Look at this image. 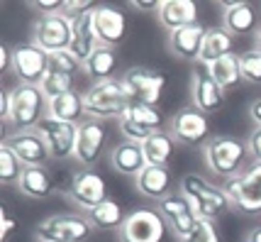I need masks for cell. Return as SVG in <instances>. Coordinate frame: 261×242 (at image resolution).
I'll return each instance as SVG.
<instances>
[{
  "label": "cell",
  "instance_id": "obj_46",
  "mask_svg": "<svg viewBox=\"0 0 261 242\" xmlns=\"http://www.w3.org/2000/svg\"><path fill=\"white\" fill-rule=\"evenodd\" d=\"M247 242H261V225L251 228L249 235H247Z\"/></svg>",
  "mask_w": 261,
  "mask_h": 242
},
{
  "label": "cell",
  "instance_id": "obj_45",
  "mask_svg": "<svg viewBox=\"0 0 261 242\" xmlns=\"http://www.w3.org/2000/svg\"><path fill=\"white\" fill-rule=\"evenodd\" d=\"M0 115H3V123H8V117H10V95H8V91L0 95Z\"/></svg>",
  "mask_w": 261,
  "mask_h": 242
},
{
  "label": "cell",
  "instance_id": "obj_39",
  "mask_svg": "<svg viewBox=\"0 0 261 242\" xmlns=\"http://www.w3.org/2000/svg\"><path fill=\"white\" fill-rule=\"evenodd\" d=\"M27 5L39 12V17H44V15H59V12L64 10V0H32Z\"/></svg>",
  "mask_w": 261,
  "mask_h": 242
},
{
  "label": "cell",
  "instance_id": "obj_18",
  "mask_svg": "<svg viewBox=\"0 0 261 242\" xmlns=\"http://www.w3.org/2000/svg\"><path fill=\"white\" fill-rule=\"evenodd\" d=\"M225 93L220 88L210 71L200 66L191 74V101H193V108H198L200 113L210 115V113H217L222 105H225Z\"/></svg>",
  "mask_w": 261,
  "mask_h": 242
},
{
  "label": "cell",
  "instance_id": "obj_9",
  "mask_svg": "<svg viewBox=\"0 0 261 242\" xmlns=\"http://www.w3.org/2000/svg\"><path fill=\"white\" fill-rule=\"evenodd\" d=\"M71 39H73V22L59 15H44L37 17L32 25V44H37L42 52L49 57L59 54V52H68L71 49Z\"/></svg>",
  "mask_w": 261,
  "mask_h": 242
},
{
  "label": "cell",
  "instance_id": "obj_43",
  "mask_svg": "<svg viewBox=\"0 0 261 242\" xmlns=\"http://www.w3.org/2000/svg\"><path fill=\"white\" fill-rule=\"evenodd\" d=\"M249 117H251V123H254V127H261V98L249 103Z\"/></svg>",
  "mask_w": 261,
  "mask_h": 242
},
{
  "label": "cell",
  "instance_id": "obj_12",
  "mask_svg": "<svg viewBox=\"0 0 261 242\" xmlns=\"http://www.w3.org/2000/svg\"><path fill=\"white\" fill-rule=\"evenodd\" d=\"M64 193H66V198L73 206L81 208V210H86V213H91L95 206H100L102 201L110 198L108 196L105 179H102L100 174L91 172V169L73 174V176H71V184H68V188Z\"/></svg>",
  "mask_w": 261,
  "mask_h": 242
},
{
  "label": "cell",
  "instance_id": "obj_40",
  "mask_svg": "<svg viewBox=\"0 0 261 242\" xmlns=\"http://www.w3.org/2000/svg\"><path fill=\"white\" fill-rule=\"evenodd\" d=\"M15 230H17V220L10 215L8 208H0V240L5 242Z\"/></svg>",
  "mask_w": 261,
  "mask_h": 242
},
{
  "label": "cell",
  "instance_id": "obj_14",
  "mask_svg": "<svg viewBox=\"0 0 261 242\" xmlns=\"http://www.w3.org/2000/svg\"><path fill=\"white\" fill-rule=\"evenodd\" d=\"M12 74L17 76L20 83H30V86H39L42 79L49 71V54L42 52L37 44L27 42V44H17L12 49Z\"/></svg>",
  "mask_w": 261,
  "mask_h": 242
},
{
  "label": "cell",
  "instance_id": "obj_2",
  "mask_svg": "<svg viewBox=\"0 0 261 242\" xmlns=\"http://www.w3.org/2000/svg\"><path fill=\"white\" fill-rule=\"evenodd\" d=\"M10 95V117L5 125H10V132H24V130H37L39 123L49 115V98L39 86L30 83H17Z\"/></svg>",
  "mask_w": 261,
  "mask_h": 242
},
{
  "label": "cell",
  "instance_id": "obj_7",
  "mask_svg": "<svg viewBox=\"0 0 261 242\" xmlns=\"http://www.w3.org/2000/svg\"><path fill=\"white\" fill-rule=\"evenodd\" d=\"M169 135L181 147H203L210 139V117L193 105H186L171 115Z\"/></svg>",
  "mask_w": 261,
  "mask_h": 242
},
{
  "label": "cell",
  "instance_id": "obj_1",
  "mask_svg": "<svg viewBox=\"0 0 261 242\" xmlns=\"http://www.w3.org/2000/svg\"><path fill=\"white\" fill-rule=\"evenodd\" d=\"M178 193L191 203V208L200 220H213L215 223L234 208L229 196L225 193V188L207 181L200 174H186L181 179V184H178Z\"/></svg>",
  "mask_w": 261,
  "mask_h": 242
},
{
  "label": "cell",
  "instance_id": "obj_23",
  "mask_svg": "<svg viewBox=\"0 0 261 242\" xmlns=\"http://www.w3.org/2000/svg\"><path fill=\"white\" fill-rule=\"evenodd\" d=\"M234 46H237V37H232L225 27H210V30L205 32L203 49H200L198 61L207 69V66L217 64L220 59L232 57V54H234Z\"/></svg>",
  "mask_w": 261,
  "mask_h": 242
},
{
  "label": "cell",
  "instance_id": "obj_16",
  "mask_svg": "<svg viewBox=\"0 0 261 242\" xmlns=\"http://www.w3.org/2000/svg\"><path fill=\"white\" fill-rule=\"evenodd\" d=\"M105 144H108V130L102 125V120H83L79 125V139H76V154L73 159L83 164L86 169L98 164L105 152Z\"/></svg>",
  "mask_w": 261,
  "mask_h": 242
},
{
  "label": "cell",
  "instance_id": "obj_29",
  "mask_svg": "<svg viewBox=\"0 0 261 242\" xmlns=\"http://www.w3.org/2000/svg\"><path fill=\"white\" fill-rule=\"evenodd\" d=\"M49 115L57 117V120H64V123H71V125H81L83 120H88L83 93L71 91L49 101Z\"/></svg>",
  "mask_w": 261,
  "mask_h": 242
},
{
  "label": "cell",
  "instance_id": "obj_8",
  "mask_svg": "<svg viewBox=\"0 0 261 242\" xmlns=\"http://www.w3.org/2000/svg\"><path fill=\"white\" fill-rule=\"evenodd\" d=\"M222 188L234 208L249 213V215L261 213V164H251L242 174L225 179Z\"/></svg>",
  "mask_w": 261,
  "mask_h": 242
},
{
  "label": "cell",
  "instance_id": "obj_38",
  "mask_svg": "<svg viewBox=\"0 0 261 242\" xmlns=\"http://www.w3.org/2000/svg\"><path fill=\"white\" fill-rule=\"evenodd\" d=\"M95 8H98V5L91 3V0H64V10H61V15L73 22V20H79L81 15L95 10Z\"/></svg>",
  "mask_w": 261,
  "mask_h": 242
},
{
  "label": "cell",
  "instance_id": "obj_20",
  "mask_svg": "<svg viewBox=\"0 0 261 242\" xmlns=\"http://www.w3.org/2000/svg\"><path fill=\"white\" fill-rule=\"evenodd\" d=\"M93 27L98 42L102 46H117L120 42H125L127 35V20L122 10H117L115 5H98L93 10Z\"/></svg>",
  "mask_w": 261,
  "mask_h": 242
},
{
  "label": "cell",
  "instance_id": "obj_30",
  "mask_svg": "<svg viewBox=\"0 0 261 242\" xmlns=\"http://www.w3.org/2000/svg\"><path fill=\"white\" fill-rule=\"evenodd\" d=\"M144 150V157H147V164H154V166H169L171 159L176 157V139L169 135V130L164 132H154L151 137L142 144Z\"/></svg>",
  "mask_w": 261,
  "mask_h": 242
},
{
  "label": "cell",
  "instance_id": "obj_10",
  "mask_svg": "<svg viewBox=\"0 0 261 242\" xmlns=\"http://www.w3.org/2000/svg\"><path fill=\"white\" fill-rule=\"evenodd\" d=\"M122 86L127 91V98L129 101H137V103H147V105H156L164 98V91H166V74H159V71L151 69H142V66H132L127 69L122 76Z\"/></svg>",
  "mask_w": 261,
  "mask_h": 242
},
{
  "label": "cell",
  "instance_id": "obj_28",
  "mask_svg": "<svg viewBox=\"0 0 261 242\" xmlns=\"http://www.w3.org/2000/svg\"><path fill=\"white\" fill-rule=\"evenodd\" d=\"M17 191L32 201H44L54 193V179L46 172V166H24L17 181Z\"/></svg>",
  "mask_w": 261,
  "mask_h": 242
},
{
  "label": "cell",
  "instance_id": "obj_44",
  "mask_svg": "<svg viewBox=\"0 0 261 242\" xmlns=\"http://www.w3.org/2000/svg\"><path fill=\"white\" fill-rule=\"evenodd\" d=\"M8 66H12V49L0 44V71H8Z\"/></svg>",
  "mask_w": 261,
  "mask_h": 242
},
{
  "label": "cell",
  "instance_id": "obj_19",
  "mask_svg": "<svg viewBox=\"0 0 261 242\" xmlns=\"http://www.w3.org/2000/svg\"><path fill=\"white\" fill-rule=\"evenodd\" d=\"M222 27H225L232 37L256 35L261 27V15L247 0L225 3V5H222Z\"/></svg>",
  "mask_w": 261,
  "mask_h": 242
},
{
  "label": "cell",
  "instance_id": "obj_15",
  "mask_svg": "<svg viewBox=\"0 0 261 242\" xmlns=\"http://www.w3.org/2000/svg\"><path fill=\"white\" fill-rule=\"evenodd\" d=\"M159 213H161V218H164V223H166V228L171 230V235L176 237V242L186 240V237L195 230L198 220H200L195 215V210L191 208V203H188L178 191L161 201Z\"/></svg>",
  "mask_w": 261,
  "mask_h": 242
},
{
  "label": "cell",
  "instance_id": "obj_32",
  "mask_svg": "<svg viewBox=\"0 0 261 242\" xmlns=\"http://www.w3.org/2000/svg\"><path fill=\"white\" fill-rule=\"evenodd\" d=\"M210 76L220 83L222 91H232L242 83V69H239V54H232V57L220 59L217 64L207 66Z\"/></svg>",
  "mask_w": 261,
  "mask_h": 242
},
{
  "label": "cell",
  "instance_id": "obj_13",
  "mask_svg": "<svg viewBox=\"0 0 261 242\" xmlns=\"http://www.w3.org/2000/svg\"><path fill=\"white\" fill-rule=\"evenodd\" d=\"M42 137L46 142V150H49V157L57 161L71 159L76 154V139H79V125H71V123H64V120H57V117L46 115L39 127Z\"/></svg>",
  "mask_w": 261,
  "mask_h": 242
},
{
  "label": "cell",
  "instance_id": "obj_24",
  "mask_svg": "<svg viewBox=\"0 0 261 242\" xmlns=\"http://www.w3.org/2000/svg\"><path fill=\"white\" fill-rule=\"evenodd\" d=\"M205 32L207 30L200 22L191 25V27H183V30H176V32H169L171 54H176L178 59H186V61H198L200 49H203Z\"/></svg>",
  "mask_w": 261,
  "mask_h": 242
},
{
  "label": "cell",
  "instance_id": "obj_25",
  "mask_svg": "<svg viewBox=\"0 0 261 242\" xmlns=\"http://www.w3.org/2000/svg\"><path fill=\"white\" fill-rule=\"evenodd\" d=\"M110 166H113L117 174L137 176V174L147 166V157H144L142 144L129 142V139H122L120 144H115L113 152H110Z\"/></svg>",
  "mask_w": 261,
  "mask_h": 242
},
{
  "label": "cell",
  "instance_id": "obj_11",
  "mask_svg": "<svg viewBox=\"0 0 261 242\" xmlns=\"http://www.w3.org/2000/svg\"><path fill=\"white\" fill-rule=\"evenodd\" d=\"M166 230L169 228L159 210L137 208L132 213H127V220L117 230V235H120V242H161Z\"/></svg>",
  "mask_w": 261,
  "mask_h": 242
},
{
  "label": "cell",
  "instance_id": "obj_33",
  "mask_svg": "<svg viewBox=\"0 0 261 242\" xmlns=\"http://www.w3.org/2000/svg\"><path fill=\"white\" fill-rule=\"evenodd\" d=\"M39 88L44 91V95L49 101H54V98L64 95V93L76 91V76H68V74H61L57 69H49L46 76L42 79V83H39Z\"/></svg>",
  "mask_w": 261,
  "mask_h": 242
},
{
  "label": "cell",
  "instance_id": "obj_41",
  "mask_svg": "<svg viewBox=\"0 0 261 242\" xmlns=\"http://www.w3.org/2000/svg\"><path fill=\"white\" fill-rule=\"evenodd\" d=\"M247 150H249V157L254 159V164H261V127H254L249 132Z\"/></svg>",
  "mask_w": 261,
  "mask_h": 242
},
{
  "label": "cell",
  "instance_id": "obj_21",
  "mask_svg": "<svg viewBox=\"0 0 261 242\" xmlns=\"http://www.w3.org/2000/svg\"><path fill=\"white\" fill-rule=\"evenodd\" d=\"M171 169L169 166H154V164H147L142 172L135 176V188L149 201H156L161 203L166 196H171Z\"/></svg>",
  "mask_w": 261,
  "mask_h": 242
},
{
  "label": "cell",
  "instance_id": "obj_37",
  "mask_svg": "<svg viewBox=\"0 0 261 242\" xmlns=\"http://www.w3.org/2000/svg\"><path fill=\"white\" fill-rule=\"evenodd\" d=\"M178 242H222V237H220L217 225L213 220H198L195 230L186 240H178Z\"/></svg>",
  "mask_w": 261,
  "mask_h": 242
},
{
  "label": "cell",
  "instance_id": "obj_17",
  "mask_svg": "<svg viewBox=\"0 0 261 242\" xmlns=\"http://www.w3.org/2000/svg\"><path fill=\"white\" fill-rule=\"evenodd\" d=\"M3 144H8L15 157L22 161V166H44L49 157L46 142L39 130H24V132H10L3 139Z\"/></svg>",
  "mask_w": 261,
  "mask_h": 242
},
{
  "label": "cell",
  "instance_id": "obj_42",
  "mask_svg": "<svg viewBox=\"0 0 261 242\" xmlns=\"http://www.w3.org/2000/svg\"><path fill=\"white\" fill-rule=\"evenodd\" d=\"M129 8H135V10H139V12H149V10L159 12L161 3H154V0H129Z\"/></svg>",
  "mask_w": 261,
  "mask_h": 242
},
{
  "label": "cell",
  "instance_id": "obj_34",
  "mask_svg": "<svg viewBox=\"0 0 261 242\" xmlns=\"http://www.w3.org/2000/svg\"><path fill=\"white\" fill-rule=\"evenodd\" d=\"M22 172L24 166L22 161L15 157V152L8 144H0V181H3V186H17Z\"/></svg>",
  "mask_w": 261,
  "mask_h": 242
},
{
  "label": "cell",
  "instance_id": "obj_3",
  "mask_svg": "<svg viewBox=\"0 0 261 242\" xmlns=\"http://www.w3.org/2000/svg\"><path fill=\"white\" fill-rule=\"evenodd\" d=\"M247 142H242L234 135H213L203 144V161L207 172L220 176L222 181L242 174L247 161Z\"/></svg>",
  "mask_w": 261,
  "mask_h": 242
},
{
  "label": "cell",
  "instance_id": "obj_26",
  "mask_svg": "<svg viewBox=\"0 0 261 242\" xmlns=\"http://www.w3.org/2000/svg\"><path fill=\"white\" fill-rule=\"evenodd\" d=\"M117 69H120V59H117V52H115L113 46L100 44L91 57L83 61V74H86L88 79H93V83L117 79V76H115Z\"/></svg>",
  "mask_w": 261,
  "mask_h": 242
},
{
  "label": "cell",
  "instance_id": "obj_22",
  "mask_svg": "<svg viewBox=\"0 0 261 242\" xmlns=\"http://www.w3.org/2000/svg\"><path fill=\"white\" fill-rule=\"evenodd\" d=\"M156 15H159V22L169 32H176V30H183V27L198 25L200 8L193 0H161V8Z\"/></svg>",
  "mask_w": 261,
  "mask_h": 242
},
{
  "label": "cell",
  "instance_id": "obj_5",
  "mask_svg": "<svg viewBox=\"0 0 261 242\" xmlns=\"http://www.w3.org/2000/svg\"><path fill=\"white\" fill-rule=\"evenodd\" d=\"M93 223L81 213H54L44 218L34 235L39 242H86L93 235Z\"/></svg>",
  "mask_w": 261,
  "mask_h": 242
},
{
  "label": "cell",
  "instance_id": "obj_27",
  "mask_svg": "<svg viewBox=\"0 0 261 242\" xmlns=\"http://www.w3.org/2000/svg\"><path fill=\"white\" fill-rule=\"evenodd\" d=\"M98 46H100V42H98V35H95V27H93V10H91L86 15H81L79 20H73V39H71V49L68 52L83 64Z\"/></svg>",
  "mask_w": 261,
  "mask_h": 242
},
{
  "label": "cell",
  "instance_id": "obj_4",
  "mask_svg": "<svg viewBox=\"0 0 261 242\" xmlns=\"http://www.w3.org/2000/svg\"><path fill=\"white\" fill-rule=\"evenodd\" d=\"M83 101H86V113L93 120H120L125 115L127 105L132 103L120 79L98 81L88 86L83 91Z\"/></svg>",
  "mask_w": 261,
  "mask_h": 242
},
{
  "label": "cell",
  "instance_id": "obj_6",
  "mask_svg": "<svg viewBox=\"0 0 261 242\" xmlns=\"http://www.w3.org/2000/svg\"><path fill=\"white\" fill-rule=\"evenodd\" d=\"M117 123H120L122 137L129 139V142H137V144H144L154 132L164 130V117H161L159 108L147 103H137V101L127 105L125 115Z\"/></svg>",
  "mask_w": 261,
  "mask_h": 242
},
{
  "label": "cell",
  "instance_id": "obj_35",
  "mask_svg": "<svg viewBox=\"0 0 261 242\" xmlns=\"http://www.w3.org/2000/svg\"><path fill=\"white\" fill-rule=\"evenodd\" d=\"M239 69H242V81L261 86V52L256 46L239 54Z\"/></svg>",
  "mask_w": 261,
  "mask_h": 242
},
{
  "label": "cell",
  "instance_id": "obj_47",
  "mask_svg": "<svg viewBox=\"0 0 261 242\" xmlns=\"http://www.w3.org/2000/svg\"><path fill=\"white\" fill-rule=\"evenodd\" d=\"M256 49L261 52V27H259V32H256Z\"/></svg>",
  "mask_w": 261,
  "mask_h": 242
},
{
  "label": "cell",
  "instance_id": "obj_36",
  "mask_svg": "<svg viewBox=\"0 0 261 242\" xmlns=\"http://www.w3.org/2000/svg\"><path fill=\"white\" fill-rule=\"evenodd\" d=\"M49 69H57L61 74H68V76H79V74H83V64L71 52H59V54L49 57Z\"/></svg>",
  "mask_w": 261,
  "mask_h": 242
},
{
  "label": "cell",
  "instance_id": "obj_31",
  "mask_svg": "<svg viewBox=\"0 0 261 242\" xmlns=\"http://www.w3.org/2000/svg\"><path fill=\"white\" fill-rule=\"evenodd\" d=\"M86 215H88V220L93 223V228H98V230H120L122 223L127 220L125 208L120 206L115 198L102 201L100 206H95L91 213H86Z\"/></svg>",
  "mask_w": 261,
  "mask_h": 242
}]
</instances>
